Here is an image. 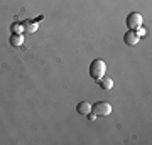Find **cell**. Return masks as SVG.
Returning a JSON list of instances; mask_svg holds the SVG:
<instances>
[{"mask_svg":"<svg viewBox=\"0 0 152 145\" xmlns=\"http://www.w3.org/2000/svg\"><path fill=\"white\" fill-rule=\"evenodd\" d=\"M91 111L96 117H108L112 113V105L108 101H98L95 105H91Z\"/></svg>","mask_w":152,"mask_h":145,"instance_id":"7a4b0ae2","label":"cell"},{"mask_svg":"<svg viewBox=\"0 0 152 145\" xmlns=\"http://www.w3.org/2000/svg\"><path fill=\"white\" fill-rule=\"evenodd\" d=\"M124 42L127 46H135L139 42V34H135V31H127L124 34Z\"/></svg>","mask_w":152,"mask_h":145,"instance_id":"277c9868","label":"cell"},{"mask_svg":"<svg viewBox=\"0 0 152 145\" xmlns=\"http://www.w3.org/2000/svg\"><path fill=\"white\" fill-rule=\"evenodd\" d=\"M98 83H100V86H102V90H105V91H108V90H112L113 88V81L110 79V78H107V79H98Z\"/></svg>","mask_w":152,"mask_h":145,"instance_id":"8992f818","label":"cell"},{"mask_svg":"<svg viewBox=\"0 0 152 145\" xmlns=\"http://www.w3.org/2000/svg\"><path fill=\"white\" fill-rule=\"evenodd\" d=\"M12 31H15V32H20V31H22V26H20V24H15V26H12Z\"/></svg>","mask_w":152,"mask_h":145,"instance_id":"9c48e42d","label":"cell"},{"mask_svg":"<svg viewBox=\"0 0 152 145\" xmlns=\"http://www.w3.org/2000/svg\"><path fill=\"white\" fill-rule=\"evenodd\" d=\"M125 24H127V27H129L130 31H135V29H139V27L142 26V15L139 12H130V14L127 15Z\"/></svg>","mask_w":152,"mask_h":145,"instance_id":"3957f363","label":"cell"},{"mask_svg":"<svg viewBox=\"0 0 152 145\" xmlns=\"http://www.w3.org/2000/svg\"><path fill=\"white\" fill-rule=\"evenodd\" d=\"M76 111L80 113V115H88V113L91 111V105H90L88 101L78 103V106H76Z\"/></svg>","mask_w":152,"mask_h":145,"instance_id":"5b68a950","label":"cell"},{"mask_svg":"<svg viewBox=\"0 0 152 145\" xmlns=\"http://www.w3.org/2000/svg\"><path fill=\"white\" fill-rule=\"evenodd\" d=\"M105 71H107V64H105L103 59H95L90 64V76H91L95 81L102 79L105 76Z\"/></svg>","mask_w":152,"mask_h":145,"instance_id":"6da1fadb","label":"cell"},{"mask_svg":"<svg viewBox=\"0 0 152 145\" xmlns=\"http://www.w3.org/2000/svg\"><path fill=\"white\" fill-rule=\"evenodd\" d=\"M26 31H27L29 34H32V32H36V31H37V24H29V26L26 27Z\"/></svg>","mask_w":152,"mask_h":145,"instance_id":"ba28073f","label":"cell"},{"mask_svg":"<svg viewBox=\"0 0 152 145\" xmlns=\"http://www.w3.org/2000/svg\"><path fill=\"white\" fill-rule=\"evenodd\" d=\"M22 42H24L22 36H19V34H12V37H10V44H12V46H20Z\"/></svg>","mask_w":152,"mask_h":145,"instance_id":"52a82bcc","label":"cell"}]
</instances>
